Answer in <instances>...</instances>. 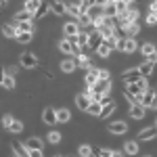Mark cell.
I'll return each instance as SVG.
<instances>
[{"instance_id": "9", "label": "cell", "mask_w": 157, "mask_h": 157, "mask_svg": "<svg viewBox=\"0 0 157 157\" xmlns=\"http://www.w3.org/2000/svg\"><path fill=\"white\" fill-rule=\"evenodd\" d=\"M111 88H113V80H97L92 84V90L98 92V94H111Z\"/></svg>"}, {"instance_id": "12", "label": "cell", "mask_w": 157, "mask_h": 157, "mask_svg": "<svg viewBox=\"0 0 157 157\" xmlns=\"http://www.w3.org/2000/svg\"><path fill=\"white\" fill-rule=\"evenodd\" d=\"M84 13L88 15V19H90L92 23H97L98 19L103 17V6H98V4H88L84 9Z\"/></svg>"}, {"instance_id": "17", "label": "cell", "mask_w": 157, "mask_h": 157, "mask_svg": "<svg viewBox=\"0 0 157 157\" xmlns=\"http://www.w3.org/2000/svg\"><path fill=\"white\" fill-rule=\"evenodd\" d=\"M42 124H46V126H57V115H55V107H44L42 111Z\"/></svg>"}, {"instance_id": "7", "label": "cell", "mask_w": 157, "mask_h": 157, "mask_svg": "<svg viewBox=\"0 0 157 157\" xmlns=\"http://www.w3.org/2000/svg\"><path fill=\"white\" fill-rule=\"evenodd\" d=\"M82 13H84V6L80 2H75V0H67L65 2V15H69L71 19H78Z\"/></svg>"}, {"instance_id": "43", "label": "cell", "mask_w": 157, "mask_h": 157, "mask_svg": "<svg viewBox=\"0 0 157 157\" xmlns=\"http://www.w3.org/2000/svg\"><path fill=\"white\" fill-rule=\"evenodd\" d=\"M19 69H21L19 65H9V67H4V73H11V75L17 78V75H19Z\"/></svg>"}, {"instance_id": "30", "label": "cell", "mask_w": 157, "mask_h": 157, "mask_svg": "<svg viewBox=\"0 0 157 157\" xmlns=\"http://www.w3.org/2000/svg\"><path fill=\"white\" fill-rule=\"evenodd\" d=\"M29 19H34V13L23 9V6H21V11H17L13 15V21H29Z\"/></svg>"}, {"instance_id": "28", "label": "cell", "mask_w": 157, "mask_h": 157, "mask_svg": "<svg viewBox=\"0 0 157 157\" xmlns=\"http://www.w3.org/2000/svg\"><path fill=\"white\" fill-rule=\"evenodd\" d=\"M0 86L4 88V90H15V86H17V80H15V75H11V73H4V78H2V82H0Z\"/></svg>"}, {"instance_id": "45", "label": "cell", "mask_w": 157, "mask_h": 157, "mask_svg": "<svg viewBox=\"0 0 157 157\" xmlns=\"http://www.w3.org/2000/svg\"><path fill=\"white\" fill-rule=\"evenodd\" d=\"M149 11H155L157 13V0H151V2H149Z\"/></svg>"}, {"instance_id": "5", "label": "cell", "mask_w": 157, "mask_h": 157, "mask_svg": "<svg viewBox=\"0 0 157 157\" xmlns=\"http://www.w3.org/2000/svg\"><path fill=\"white\" fill-rule=\"evenodd\" d=\"M107 130H109V134H113V136H124V134H128L130 126H128V121L117 120V121H111L107 126Z\"/></svg>"}, {"instance_id": "22", "label": "cell", "mask_w": 157, "mask_h": 157, "mask_svg": "<svg viewBox=\"0 0 157 157\" xmlns=\"http://www.w3.org/2000/svg\"><path fill=\"white\" fill-rule=\"evenodd\" d=\"M15 27H17V32H32V34H36V21L34 19H29V21H13Z\"/></svg>"}, {"instance_id": "3", "label": "cell", "mask_w": 157, "mask_h": 157, "mask_svg": "<svg viewBox=\"0 0 157 157\" xmlns=\"http://www.w3.org/2000/svg\"><path fill=\"white\" fill-rule=\"evenodd\" d=\"M19 67L21 69H38L40 67V59H38L34 52L25 50V52L19 55Z\"/></svg>"}, {"instance_id": "20", "label": "cell", "mask_w": 157, "mask_h": 157, "mask_svg": "<svg viewBox=\"0 0 157 157\" xmlns=\"http://www.w3.org/2000/svg\"><path fill=\"white\" fill-rule=\"evenodd\" d=\"M140 143L138 140H126L124 147H121V151H124V155H138L140 153Z\"/></svg>"}, {"instance_id": "33", "label": "cell", "mask_w": 157, "mask_h": 157, "mask_svg": "<svg viewBox=\"0 0 157 157\" xmlns=\"http://www.w3.org/2000/svg\"><path fill=\"white\" fill-rule=\"evenodd\" d=\"M101 107H103V105H101L98 101H90V103H88V107L84 109V113H88V115H94V117H98V111H101Z\"/></svg>"}, {"instance_id": "4", "label": "cell", "mask_w": 157, "mask_h": 157, "mask_svg": "<svg viewBox=\"0 0 157 157\" xmlns=\"http://www.w3.org/2000/svg\"><path fill=\"white\" fill-rule=\"evenodd\" d=\"M140 105H143L145 109H149V111H155V109H157V94H155V88H153V86H151L149 90L143 92Z\"/></svg>"}, {"instance_id": "24", "label": "cell", "mask_w": 157, "mask_h": 157, "mask_svg": "<svg viewBox=\"0 0 157 157\" xmlns=\"http://www.w3.org/2000/svg\"><path fill=\"white\" fill-rule=\"evenodd\" d=\"M48 6H50V13L52 15H57V17H63L65 15V0H50Z\"/></svg>"}, {"instance_id": "10", "label": "cell", "mask_w": 157, "mask_h": 157, "mask_svg": "<svg viewBox=\"0 0 157 157\" xmlns=\"http://www.w3.org/2000/svg\"><path fill=\"white\" fill-rule=\"evenodd\" d=\"M149 113V109H145L140 103H130V111H128V115L132 117V120H145V115Z\"/></svg>"}, {"instance_id": "14", "label": "cell", "mask_w": 157, "mask_h": 157, "mask_svg": "<svg viewBox=\"0 0 157 157\" xmlns=\"http://www.w3.org/2000/svg\"><path fill=\"white\" fill-rule=\"evenodd\" d=\"M59 69L63 73H67V75H69V73H73L75 69H78V67H75V59H73L71 55H67L63 61H59Z\"/></svg>"}, {"instance_id": "19", "label": "cell", "mask_w": 157, "mask_h": 157, "mask_svg": "<svg viewBox=\"0 0 157 157\" xmlns=\"http://www.w3.org/2000/svg\"><path fill=\"white\" fill-rule=\"evenodd\" d=\"M115 111H117V103H115V101H111V103H107V105H103V107H101L98 117H101V120H109Z\"/></svg>"}, {"instance_id": "8", "label": "cell", "mask_w": 157, "mask_h": 157, "mask_svg": "<svg viewBox=\"0 0 157 157\" xmlns=\"http://www.w3.org/2000/svg\"><path fill=\"white\" fill-rule=\"evenodd\" d=\"M121 32V36H130V38H136L140 34V21H134V23H124V25H117Z\"/></svg>"}, {"instance_id": "15", "label": "cell", "mask_w": 157, "mask_h": 157, "mask_svg": "<svg viewBox=\"0 0 157 157\" xmlns=\"http://www.w3.org/2000/svg\"><path fill=\"white\" fill-rule=\"evenodd\" d=\"M73 59H75V67H80V69H88L90 65H94L90 52H80V55H75Z\"/></svg>"}, {"instance_id": "37", "label": "cell", "mask_w": 157, "mask_h": 157, "mask_svg": "<svg viewBox=\"0 0 157 157\" xmlns=\"http://www.w3.org/2000/svg\"><path fill=\"white\" fill-rule=\"evenodd\" d=\"M61 140H63V134L57 132V130H50L48 136H46V143L48 145H61Z\"/></svg>"}, {"instance_id": "18", "label": "cell", "mask_w": 157, "mask_h": 157, "mask_svg": "<svg viewBox=\"0 0 157 157\" xmlns=\"http://www.w3.org/2000/svg\"><path fill=\"white\" fill-rule=\"evenodd\" d=\"M140 78V71H138V67H132V69H126V71H121V82L124 84H132Z\"/></svg>"}, {"instance_id": "32", "label": "cell", "mask_w": 157, "mask_h": 157, "mask_svg": "<svg viewBox=\"0 0 157 157\" xmlns=\"http://www.w3.org/2000/svg\"><path fill=\"white\" fill-rule=\"evenodd\" d=\"M11 153L17 157H27V149L23 143H11Z\"/></svg>"}, {"instance_id": "35", "label": "cell", "mask_w": 157, "mask_h": 157, "mask_svg": "<svg viewBox=\"0 0 157 157\" xmlns=\"http://www.w3.org/2000/svg\"><path fill=\"white\" fill-rule=\"evenodd\" d=\"M15 40H17L19 44H29V42L34 40V34H32V32H17Z\"/></svg>"}, {"instance_id": "40", "label": "cell", "mask_w": 157, "mask_h": 157, "mask_svg": "<svg viewBox=\"0 0 157 157\" xmlns=\"http://www.w3.org/2000/svg\"><path fill=\"white\" fill-rule=\"evenodd\" d=\"M42 4V0H23V9H27V11H36L38 6Z\"/></svg>"}, {"instance_id": "26", "label": "cell", "mask_w": 157, "mask_h": 157, "mask_svg": "<svg viewBox=\"0 0 157 157\" xmlns=\"http://www.w3.org/2000/svg\"><path fill=\"white\" fill-rule=\"evenodd\" d=\"M55 115H57V124H67V121L71 120V111H69L67 107L55 109Z\"/></svg>"}, {"instance_id": "42", "label": "cell", "mask_w": 157, "mask_h": 157, "mask_svg": "<svg viewBox=\"0 0 157 157\" xmlns=\"http://www.w3.org/2000/svg\"><path fill=\"white\" fill-rule=\"evenodd\" d=\"M13 120H15V115H13V113H4V115H2V128H4V130H9V126H11Z\"/></svg>"}, {"instance_id": "29", "label": "cell", "mask_w": 157, "mask_h": 157, "mask_svg": "<svg viewBox=\"0 0 157 157\" xmlns=\"http://www.w3.org/2000/svg\"><path fill=\"white\" fill-rule=\"evenodd\" d=\"M23 145H25V149H40V151H44V140H42V138H38V136L27 138Z\"/></svg>"}, {"instance_id": "39", "label": "cell", "mask_w": 157, "mask_h": 157, "mask_svg": "<svg viewBox=\"0 0 157 157\" xmlns=\"http://www.w3.org/2000/svg\"><path fill=\"white\" fill-rule=\"evenodd\" d=\"M103 15H107V17H115V15H117L115 4H113V2H107V4L103 6Z\"/></svg>"}, {"instance_id": "27", "label": "cell", "mask_w": 157, "mask_h": 157, "mask_svg": "<svg viewBox=\"0 0 157 157\" xmlns=\"http://www.w3.org/2000/svg\"><path fill=\"white\" fill-rule=\"evenodd\" d=\"M2 36L6 38V40H15V36H17V27H15V23H9V21H6V23L2 25Z\"/></svg>"}, {"instance_id": "6", "label": "cell", "mask_w": 157, "mask_h": 157, "mask_svg": "<svg viewBox=\"0 0 157 157\" xmlns=\"http://www.w3.org/2000/svg\"><path fill=\"white\" fill-rule=\"evenodd\" d=\"M155 136H157V124L153 121L149 128H145V130L138 132L136 140H138V143H151V140H155Z\"/></svg>"}, {"instance_id": "13", "label": "cell", "mask_w": 157, "mask_h": 157, "mask_svg": "<svg viewBox=\"0 0 157 157\" xmlns=\"http://www.w3.org/2000/svg\"><path fill=\"white\" fill-rule=\"evenodd\" d=\"M140 50V55H143V59H149V57H157V50H155V42H143V44H138V48Z\"/></svg>"}, {"instance_id": "21", "label": "cell", "mask_w": 157, "mask_h": 157, "mask_svg": "<svg viewBox=\"0 0 157 157\" xmlns=\"http://www.w3.org/2000/svg\"><path fill=\"white\" fill-rule=\"evenodd\" d=\"M48 15H50V6H48V2H44V0H42V4H40L36 11H34V21H42V19H46Z\"/></svg>"}, {"instance_id": "46", "label": "cell", "mask_w": 157, "mask_h": 157, "mask_svg": "<svg viewBox=\"0 0 157 157\" xmlns=\"http://www.w3.org/2000/svg\"><path fill=\"white\" fill-rule=\"evenodd\" d=\"M6 4H9V0H0V9H2V6H6Z\"/></svg>"}, {"instance_id": "38", "label": "cell", "mask_w": 157, "mask_h": 157, "mask_svg": "<svg viewBox=\"0 0 157 157\" xmlns=\"http://www.w3.org/2000/svg\"><path fill=\"white\" fill-rule=\"evenodd\" d=\"M78 155H80V157H90V155H92V145L82 143V145L78 147Z\"/></svg>"}, {"instance_id": "41", "label": "cell", "mask_w": 157, "mask_h": 157, "mask_svg": "<svg viewBox=\"0 0 157 157\" xmlns=\"http://www.w3.org/2000/svg\"><path fill=\"white\" fill-rule=\"evenodd\" d=\"M145 23L149 25V27H155V25H157V13H155V11H149V15H147V19H145Z\"/></svg>"}, {"instance_id": "16", "label": "cell", "mask_w": 157, "mask_h": 157, "mask_svg": "<svg viewBox=\"0 0 157 157\" xmlns=\"http://www.w3.org/2000/svg\"><path fill=\"white\" fill-rule=\"evenodd\" d=\"M101 42H103V36L98 34L97 29H92V32H88V44H86V48L90 50V52H92V50H97V46L101 44Z\"/></svg>"}, {"instance_id": "23", "label": "cell", "mask_w": 157, "mask_h": 157, "mask_svg": "<svg viewBox=\"0 0 157 157\" xmlns=\"http://www.w3.org/2000/svg\"><path fill=\"white\" fill-rule=\"evenodd\" d=\"M138 71H140V75L151 78L153 71H155V63H153V61H149V59H143V63L138 65Z\"/></svg>"}, {"instance_id": "36", "label": "cell", "mask_w": 157, "mask_h": 157, "mask_svg": "<svg viewBox=\"0 0 157 157\" xmlns=\"http://www.w3.org/2000/svg\"><path fill=\"white\" fill-rule=\"evenodd\" d=\"M23 128H25L23 121L15 117V120L11 121V126H9V130H6V132H11V134H21V132H23Z\"/></svg>"}, {"instance_id": "34", "label": "cell", "mask_w": 157, "mask_h": 157, "mask_svg": "<svg viewBox=\"0 0 157 157\" xmlns=\"http://www.w3.org/2000/svg\"><path fill=\"white\" fill-rule=\"evenodd\" d=\"M88 103H90L88 94H86V92H78V97H75V105H78V109L84 111V109L88 107Z\"/></svg>"}, {"instance_id": "44", "label": "cell", "mask_w": 157, "mask_h": 157, "mask_svg": "<svg viewBox=\"0 0 157 157\" xmlns=\"http://www.w3.org/2000/svg\"><path fill=\"white\" fill-rule=\"evenodd\" d=\"M109 78H111L109 69H98V80H109Z\"/></svg>"}, {"instance_id": "2", "label": "cell", "mask_w": 157, "mask_h": 157, "mask_svg": "<svg viewBox=\"0 0 157 157\" xmlns=\"http://www.w3.org/2000/svg\"><path fill=\"white\" fill-rule=\"evenodd\" d=\"M136 48H138V40H136V38L120 36L117 42H115V50H120L124 55H132V52H136Z\"/></svg>"}, {"instance_id": "11", "label": "cell", "mask_w": 157, "mask_h": 157, "mask_svg": "<svg viewBox=\"0 0 157 157\" xmlns=\"http://www.w3.org/2000/svg\"><path fill=\"white\" fill-rule=\"evenodd\" d=\"M80 29H82V27L78 25V21H75V19H69V21H65V23H63V27H61L63 36H67V38L75 36V34H78Z\"/></svg>"}, {"instance_id": "31", "label": "cell", "mask_w": 157, "mask_h": 157, "mask_svg": "<svg viewBox=\"0 0 157 157\" xmlns=\"http://www.w3.org/2000/svg\"><path fill=\"white\" fill-rule=\"evenodd\" d=\"M57 48H59L63 55H71V40H69L67 36H63L59 40V44H57Z\"/></svg>"}, {"instance_id": "1", "label": "cell", "mask_w": 157, "mask_h": 157, "mask_svg": "<svg viewBox=\"0 0 157 157\" xmlns=\"http://www.w3.org/2000/svg\"><path fill=\"white\" fill-rule=\"evenodd\" d=\"M134 21H140V9L136 6V2L130 4L128 9H124L115 15V23L124 25V23H134Z\"/></svg>"}, {"instance_id": "25", "label": "cell", "mask_w": 157, "mask_h": 157, "mask_svg": "<svg viewBox=\"0 0 157 157\" xmlns=\"http://www.w3.org/2000/svg\"><path fill=\"white\" fill-rule=\"evenodd\" d=\"M98 80V67H94V65H90L88 69H86V75H84V84L86 86H92L94 82Z\"/></svg>"}, {"instance_id": "47", "label": "cell", "mask_w": 157, "mask_h": 157, "mask_svg": "<svg viewBox=\"0 0 157 157\" xmlns=\"http://www.w3.org/2000/svg\"><path fill=\"white\" fill-rule=\"evenodd\" d=\"M134 2H140V0H134Z\"/></svg>"}]
</instances>
